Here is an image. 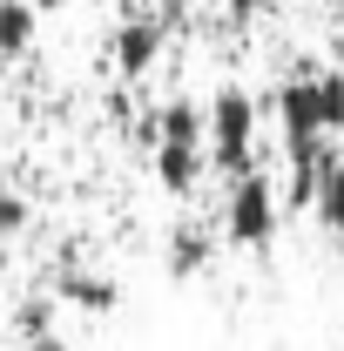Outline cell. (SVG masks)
<instances>
[{
    "instance_id": "ba28073f",
    "label": "cell",
    "mask_w": 344,
    "mask_h": 351,
    "mask_svg": "<svg viewBox=\"0 0 344 351\" xmlns=\"http://www.w3.org/2000/svg\"><path fill=\"white\" fill-rule=\"evenodd\" d=\"M41 41V14L34 0H0V61H27Z\"/></svg>"
},
{
    "instance_id": "30bf717a",
    "label": "cell",
    "mask_w": 344,
    "mask_h": 351,
    "mask_svg": "<svg viewBox=\"0 0 344 351\" xmlns=\"http://www.w3.org/2000/svg\"><path fill=\"white\" fill-rule=\"evenodd\" d=\"M317 115H324V135L338 142L344 135V75L338 68H317Z\"/></svg>"
},
{
    "instance_id": "8fae6325",
    "label": "cell",
    "mask_w": 344,
    "mask_h": 351,
    "mask_svg": "<svg viewBox=\"0 0 344 351\" xmlns=\"http://www.w3.org/2000/svg\"><path fill=\"white\" fill-rule=\"evenodd\" d=\"M27 223H34V203H27L21 189H7V182H0V243H14Z\"/></svg>"
},
{
    "instance_id": "7a4b0ae2",
    "label": "cell",
    "mask_w": 344,
    "mask_h": 351,
    "mask_svg": "<svg viewBox=\"0 0 344 351\" xmlns=\"http://www.w3.org/2000/svg\"><path fill=\"white\" fill-rule=\"evenodd\" d=\"M203 156H210L223 176L257 169V95L236 82H223L203 108Z\"/></svg>"
},
{
    "instance_id": "277c9868",
    "label": "cell",
    "mask_w": 344,
    "mask_h": 351,
    "mask_svg": "<svg viewBox=\"0 0 344 351\" xmlns=\"http://www.w3.org/2000/svg\"><path fill=\"white\" fill-rule=\"evenodd\" d=\"M162 41H169V21H156V14H129V21L108 34V61H115V75H122V82H142V75L162 61Z\"/></svg>"
},
{
    "instance_id": "9c48e42d",
    "label": "cell",
    "mask_w": 344,
    "mask_h": 351,
    "mask_svg": "<svg viewBox=\"0 0 344 351\" xmlns=\"http://www.w3.org/2000/svg\"><path fill=\"white\" fill-rule=\"evenodd\" d=\"M310 217H317V230L331 237L344 250V156L324 169V182H317V196H310Z\"/></svg>"
},
{
    "instance_id": "3957f363",
    "label": "cell",
    "mask_w": 344,
    "mask_h": 351,
    "mask_svg": "<svg viewBox=\"0 0 344 351\" xmlns=\"http://www.w3.org/2000/svg\"><path fill=\"white\" fill-rule=\"evenodd\" d=\"M277 223H284L277 182H270L263 169L230 176V196H223V243H230V250H270V243H277Z\"/></svg>"
},
{
    "instance_id": "2e32d148",
    "label": "cell",
    "mask_w": 344,
    "mask_h": 351,
    "mask_svg": "<svg viewBox=\"0 0 344 351\" xmlns=\"http://www.w3.org/2000/svg\"><path fill=\"white\" fill-rule=\"evenodd\" d=\"M7 270H14V250H7V243H0V277H7Z\"/></svg>"
},
{
    "instance_id": "6da1fadb",
    "label": "cell",
    "mask_w": 344,
    "mask_h": 351,
    "mask_svg": "<svg viewBox=\"0 0 344 351\" xmlns=\"http://www.w3.org/2000/svg\"><path fill=\"white\" fill-rule=\"evenodd\" d=\"M142 135H149V169H156V182H162L169 196H196V182L210 176V156H203V108H196L189 95H169V101L142 122Z\"/></svg>"
},
{
    "instance_id": "5bb4252c",
    "label": "cell",
    "mask_w": 344,
    "mask_h": 351,
    "mask_svg": "<svg viewBox=\"0 0 344 351\" xmlns=\"http://www.w3.org/2000/svg\"><path fill=\"white\" fill-rule=\"evenodd\" d=\"M189 7H196V0H156V7H149V14H156V21H182V14H189Z\"/></svg>"
},
{
    "instance_id": "52a82bcc",
    "label": "cell",
    "mask_w": 344,
    "mask_h": 351,
    "mask_svg": "<svg viewBox=\"0 0 344 351\" xmlns=\"http://www.w3.org/2000/svg\"><path fill=\"white\" fill-rule=\"evenodd\" d=\"M210 257H216V237L203 230V223H175L169 230V243H162V270H169L175 284H189V277H203L210 270Z\"/></svg>"
},
{
    "instance_id": "8992f818",
    "label": "cell",
    "mask_w": 344,
    "mask_h": 351,
    "mask_svg": "<svg viewBox=\"0 0 344 351\" xmlns=\"http://www.w3.org/2000/svg\"><path fill=\"white\" fill-rule=\"evenodd\" d=\"M54 304L88 311V317H108V311H122V284H115L108 270H88V263H61V277H54Z\"/></svg>"
},
{
    "instance_id": "9a60e30c",
    "label": "cell",
    "mask_w": 344,
    "mask_h": 351,
    "mask_svg": "<svg viewBox=\"0 0 344 351\" xmlns=\"http://www.w3.org/2000/svg\"><path fill=\"white\" fill-rule=\"evenodd\" d=\"M27 351H75V345H68L61 331H47V338H27Z\"/></svg>"
},
{
    "instance_id": "4fadbf2b",
    "label": "cell",
    "mask_w": 344,
    "mask_h": 351,
    "mask_svg": "<svg viewBox=\"0 0 344 351\" xmlns=\"http://www.w3.org/2000/svg\"><path fill=\"white\" fill-rule=\"evenodd\" d=\"M223 14L243 27V21H257V14H263V0H223Z\"/></svg>"
},
{
    "instance_id": "5b68a950",
    "label": "cell",
    "mask_w": 344,
    "mask_h": 351,
    "mask_svg": "<svg viewBox=\"0 0 344 351\" xmlns=\"http://www.w3.org/2000/svg\"><path fill=\"white\" fill-rule=\"evenodd\" d=\"M270 108H277L284 149H291V142H310V135H324V115H317V68H297L291 82L270 95Z\"/></svg>"
},
{
    "instance_id": "7c38bea8",
    "label": "cell",
    "mask_w": 344,
    "mask_h": 351,
    "mask_svg": "<svg viewBox=\"0 0 344 351\" xmlns=\"http://www.w3.org/2000/svg\"><path fill=\"white\" fill-rule=\"evenodd\" d=\"M14 331L21 338H47L54 331V298H27V304L14 311Z\"/></svg>"
}]
</instances>
